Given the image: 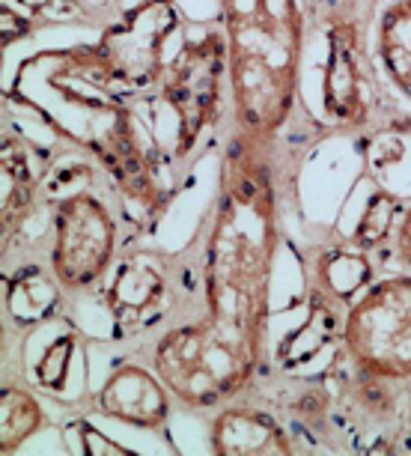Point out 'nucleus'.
Wrapping results in <instances>:
<instances>
[{
	"mask_svg": "<svg viewBox=\"0 0 411 456\" xmlns=\"http://www.w3.org/2000/svg\"><path fill=\"white\" fill-rule=\"evenodd\" d=\"M212 451L215 453H289L293 442L271 415L256 406H221L212 418Z\"/></svg>",
	"mask_w": 411,
	"mask_h": 456,
	"instance_id": "nucleus-7",
	"label": "nucleus"
},
{
	"mask_svg": "<svg viewBox=\"0 0 411 456\" xmlns=\"http://www.w3.org/2000/svg\"><path fill=\"white\" fill-rule=\"evenodd\" d=\"M342 343L361 373L408 382L411 379V274L373 283L349 307Z\"/></svg>",
	"mask_w": 411,
	"mask_h": 456,
	"instance_id": "nucleus-3",
	"label": "nucleus"
},
{
	"mask_svg": "<svg viewBox=\"0 0 411 456\" xmlns=\"http://www.w3.org/2000/svg\"><path fill=\"white\" fill-rule=\"evenodd\" d=\"M36 296H57L54 283L48 278H42L39 272H28V274L21 272L19 283L10 287V311L24 322H39L54 305H48V301H42V298L36 301Z\"/></svg>",
	"mask_w": 411,
	"mask_h": 456,
	"instance_id": "nucleus-10",
	"label": "nucleus"
},
{
	"mask_svg": "<svg viewBox=\"0 0 411 456\" xmlns=\"http://www.w3.org/2000/svg\"><path fill=\"white\" fill-rule=\"evenodd\" d=\"M167 298L170 287L165 269H158V263L128 260L119 265L117 281L110 287V311H114L119 329L143 331L165 316Z\"/></svg>",
	"mask_w": 411,
	"mask_h": 456,
	"instance_id": "nucleus-6",
	"label": "nucleus"
},
{
	"mask_svg": "<svg viewBox=\"0 0 411 456\" xmlns=\"http://www.w3.org/2000/svg\"><path fill=\"white\" fill-rule=\"evenodd\" d=\"M48 424L39 400L19 385H4L0 394V451L12 453Z\"/></svg>",
	"mask_w": 411,
	"mask_h": 456,
	"instance_id": "nucleus-9",
	"label": "nucleus"
},
{
	"mask_svg": "<svg viewBox=\"0 0 411 456\" xmlns=\"http://www.w3.org/2000/svg\"><path fill=\"white\" fill-rule=\"evenodd\" d=\"M379 57L388 78L411 102V0H393L379 21Z\"/></svg>",
	"mask_w": 411,
	"mask_h": 456,
	"instance_id": "nucleus-8",
	"label": "nucleus"
},
{
	"mask_svg": "<svg viewBox=\"0 0 411 456\" xmlns=\"http://www.w3.org/2000/svg\"><path fill=\"white\" fill-rule=\"evenodd\" d=\"M173 391L156 370L123 364L105 379L96 394V411L110 420L141 429H158L173 411Z\"/></svg>",
	"mask_w": 411,
	"mask_h": 456,
	"instance_id": "nucleus-5",
	"label": "nucleus"
},
{
	"mask_svg": "<svg viewBox=\"0 0 411 456\" xmlns=\"http://www.w3.org/2000/svg\"><path fill=\"white\" fill-rule=\"evenodd\" d=\"M370 278V265H367L361 256L352 254H334L322 263V287L334 292L337 298H349L352 292H358Z\"/></svg>",
	"mask_w": 411,
	"mask_h": 456,
	"instance_id": "nucleus-11",
	"label": "nucleus"
},
{
	"mask_svg": "<svg viewBox=\"0 0 411 456\" xmlns=\"http://www.w3.org/2000/svg\"><path fill=\"white\" fill-rule=\"evenodd\" d=\"M274 254L278 197L265 161L245 146L224 167L206 248L203 316L152 346V370L182 406L221 409L254 382L265 358Z\"/></svg>",
	"mask_w": 411,
	"mask_h": 456,
	"instance_id": "nucleus-1",
	"label": "nucleus"
},
{
	"mask_svg": "<svg viewBox=\"0 0 411 456\" xmlns=\"http://www.w3.org/2000/svg\"><path fill=\"white\" fill-rule=\"evenodd\" d=\"M236 117L251 143L269 141L293 110L302 60L298 0H221Z\"/></svg>",
	"mask_w": 411,
	"mask_h": 456,
	"instance_id": "nucleus-2",
	"label": "nucleus"
},
{
	"mask_svg": "<svg viewBox=\"0 0 411 456\" xmlns=\"http://www.w3.org/2000/svg\"><path fill=\"white\" fill-rule=\"evenodd\" d=\"M397 256H399V263L411 272V203H408V209L402 212V221L397 227Z\"/></svg>",
	"mask_w": 411,
	"mask_h": 456,
	"instance_id": "nucleus-12",
	"label": "nucleus"
},
{
	"mask_svg": "<svg viewBox=\"0 0 411 456\" xmlns=\"http://www.w3.org/2000/svg\"><path fill=\"white\" fill-rule=\"evenodd\" d=\"M117 251V224L90 191L68 194L54 215L51 272L63 289H87L108 274Z\"/></svg>",
	"mask_w": 411,
	"mask_h": 456,
	"instance_id": "nucleus-4",
	"label": "nucleus"
},
{
	"mask_svg": "<svg viewBox=\"0 0 411 456\" xmlns=\"http://www.w3.org/2000/svg\"><path fill=\"white\" fill-rule=\"evenodd\" d=\"M408 433H411V406H408Z\"/></svg>",
	"mask_w": 411,
	"mask_h": 456,
	"instance_id": "nucleus-13",
	"label": "nucleus"
}]
</instances>
